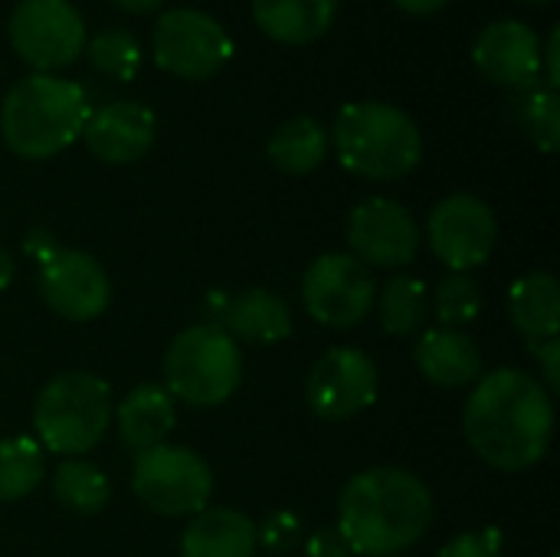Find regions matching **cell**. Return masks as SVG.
Returning a JSON list of instances; mask_svg holds the SVG:
<instances>
[{"instance_id":"22","label":"cell","mask_w":560,"mask_h":557,"mask_svg":"<svg viewBox=\"0 0 560 557\" xmlns=\"http://www.w3.org/2000/svg\"><path fill=\"white\" fill-rule=\"evenodd\" d=\"M512 325L535 345L558 338L560 332V289L551 272H528L509 292Z\"/></svg>"},{"instance_id":"28","label":"cell","mask_w":560,"mask_h":557,"mask_svg":"<svg viewBox=\"0 0 560 557\" xmlns=\"http://www.w3.org/2000/svg\"><path fill=\"white\" fill-rule=\"evenodd\" d=\"M85 53H89L92 69H98L102 76L118 79V82L135 79V72L141 66V46H138L135 33H128L121 26H112V30L95 33L85 43Z\"/></svg>"},{"instance_id":"5","label":"cell","mask_w":560,"mask_h":557,"mask_svg":"<svg viewBox=\"0 0 560 557\" xmlns=\"http://www.w3.org/2000/svg\"><path fill=\"white\" fill-rule=\"evenodd\" d=\"M112 414V391L102 378L89 371H66L39 391L33 427L43 450L59 456H82L108 433Z\"/></svg>"},{"instance_id":"18","label":"cell","mask_w":560,"mask_h":557,"mask_svg":"<svg viewBox=\"0 0 560 557\" xmlns=\"http://www.w3.org/2000/svg\"><path fill=\"white\" fill-rule=\"evenodd\" d=\"M413 361L436 387H466L482 378V355L476 341L456 328L427 332L413 348Z\"/></svg>"},{"instance_id":"10","label":"cell","mask_w":560,"mask_h":557,"mask_svg":"<svg viewBox=\"0 0 560 557\" xmlns=\"http://www.w3.org/2000/svg\"><path fill=\"white\" fill-rule=\"evenodd\" d=\"M230 53V33L203 10L174 7L154 23V62L171 76L207 79L223 69Z\"/></svg>"},{"instance_id":"21","label":"cell","mask_w":560,"mask_h":557,"mask_svg":"<svg viewBox=\"0 0 560 557\" xmlns=\"http://www.w3.org/2000/svg\"><path fill=\"white\" fill-rule=\"evenodd\" d=\"M256 525L236 509H203L184 529L180 557H253Z\"/></svg>"},{"instance_id":"33","label":"cell","mask_w":560,"mask_h":557,"mask_svg":"<svg viewBox=\"0 0 560 557\" xmlns=\"http://www.w3.org/2000/svg\"><path fill=\"white\" fill-rule=\"evenodd\" d=\"M302 557H358L345 538L338 535V529H325V532H315L308 542H305V552Z\"/></svg>"},{"instance_id":"9","label":"cell","mask_w":560,"mask_h":557,"mask_svg":"<svg viewBox=\"0 0 560 557\" xmlns=\"http://www.w3.org/2000/svg\"><path fill=\"white\" fill-rule=\"evenodd\" d=\"M377 299L374 272L358 263L351 253H325L318 256L302 279L305 312L328 328H354L361 325Z\"/></svg>"},{"instance_id":"4","label":"cell","mask_w":560,"mask_h":557,"mask_svg":"<svg viewBox=\"0 0 560 557\" xmlns=\"http://www.w3.org/2000/svg\"><path fill=\"white\" fill-rule=\"evenodd\" d=\"M328 141L341 164L368 181H400L423 158L417 121L387 102H351L335 115Z\"/></svg>"},{"instance_id":"35","label":"cell","mask_w":560,"mask_h":557,"mask_svg":"<svg viewBox=\"0 0 560 557\" xmlns=\"http://www.w3.org/2000/svg\"><path fill=\"white\" fill-rule=\"evenodd\" d=\"M558 46H560V30L555 26L551 30V36H548V56H545V76H548V89H555L558 92L560 85V59H558Z\"/></svg>"},{"instance_id":"7","label":"cell","mask_w":560,"mask_h":557,"mask_svg":"<svg viewBox=\"0 0 560 557\" xmlns=\"http://www.w3.org/2000/svg\"><path fill=\"white\" fill-rule=\"evenodd\" d=\"M131 489L151 512L180 519L207 509L213 496V476L194 450L161 443L148 453H138Z\"/></svg>"},{"instance_id":"29","label":"cell","mask_w":560,"mask_h":557,"mask_svg":"<svg viewBox=\"0 0 560 557\" xmlns=\"http://www.w3.org/2000/svg\"><path fill=\"white\" fill-rule=\"evenodd\" d=\"M482 312L479 282L469 272H450L436 289V315L446 328L469 325Z\"/></svg>"},{"instance_id":"34","label":"cell","mask_w":560,"mask_h":557,"mask_svg":"<svg viewBox=\"0 0 560 557\" xmlns=\"http://www.w3.org/2000/svg\"><path fill=\"white\" fill-rule=\"evenodd\" d=\"M23 250H26L30 256H36V263H46V259L59 250V243L52 240L49 230H30L26 240H23Z\"/></svg>"},{"instance_id":"23","label":"cell","mask_w":560,"mask_h":557,"mask_svg":"<svg viewBox=\"0 0 560 557\" xmlns=\"http://www.w3.org/2000/svg\"><path fill=\"white\" fill-rule=\"evenodd\" d=\"M328 131L322 121H315L312 115H299L282 121L272 138H269V158L279 171L285 174H312L325 154H328Z\"/></svg>"},{"instance_id":"26","label":"cell","mask_w":560,"mask_h":557,"mask_svg":"<svg viewBox=\"0 0 560 557\" xmlns=\"http://www.w3.org/2000/svg\"><path fill=\"white\" fill-rule=\"evenodd\" d=\"M515 121L518 128L541 148V151H558L560 144V102L558 92L548 89L545 82H528L518 89L515 98Z\"/></svg>"},{"instance_id":"30","label":"cell","mask_w":560,"mask_h":557,"mask_svg":"<svg viewBox=\"0 0 560 557\" xmlns=\"http://www.w3.org/2000/svg\"><path fill=\"white\" fill-rule=\"evenodd\" d=\"M269 555H292L302 545V519L292 512H272L262 525H256V548Z\"/></svg>"},{"instance_id":"3","label":"cell","mask_w":560,"mask_h":557,"mask_svg":"<svg viewBox=\"0 0 560 557\" xmlns=\"http://www.w3.org/2000/svg\"><path fill=\"white\" fill-rule=\"evenodd\" d=\"M89 118L85 89L52 72H33L10 85L0 105V131L13 154L43 161L82 138Z\"/></svg>"},{"instance_id":"14","label":"cell","mask_w":560,"mask_h":557,"mask_svg":"<svg viewBox=\"0 0 560 557\" xmlns=\"http://www.w3.org/2000/svg\"><path fill=\"white\" fill-rule=\"evenodd\" d=\"M36 286L43 302L69 322H92L112 302L108 272L82 250H56L46 263H39Z\"/></svg>"},{"instance_id":"1","label":"cell","mask_w":560,"mask_h":557,"mask_svg":"<svg viewBox=\"0 0 560 557\" xmlns=\"http://www.w3.org/2000/svg\"><path fill=\"white\" fill-rule=\"evenodd\" d=\"M463 430L482 463L502 473H522L551 446L555 401L535 374L502 368L486 374L469 394Z\"/></svg>"},{"instance_id":"13","label":"cell","mask_w":560,"mask_h":557,"mask_svg":"<svg viewBox=\"0 0 560 557\" xmlns=\"http://www.w3.org/2000/svg\"><path fill=\"white\" fill-rule=\"evenodd\" d=\"M305 401L322 420H351L377 401V364L358 348H335L308 371Z\"/></svg>"},{"instance_id":"37","label":"cell","mask_w":560,"mask_h":557,"mask_svg":"<svg viewBox=\"0 0 560 557\" xmlns=\"http://www.w3.org/2000/svg\"><path fill=\"white\" fill-rule=\"evenodd\" d=\"M112 3L128 10V13H154V10H161L164 0H112Z\"/></svg>"},{"instance_id":"20","label":"cell","mask_w":560,"mask_h":557,"mask_svg":"<svg viewBox=\"0 0 560 557\" xmlns=\"http://www.w3.org/2000/svg\"><path fill=\"white\" fill-rule=\"evenodd\" d=\"M174 420H177L174 397L167 394V387H158V384L135 387L115 410L118 437L135 453H148L161 446L167 433L174 430Z\"/></svg>"},{"instance_id":"25","label":"cell","mask_w":560,"mask_h":557,"mask_svg":"<svg viewBox=\"0 0 560 557\" xmlns=\"http://www.w3.org/2000/svg\"><path fill=\"white\" fill-rule=\"evenodd\" d=\"M52 492L66 509H72L79 515H95L108 506L112 486L98 466H92L85 460H66L52 476Z\"/></svg>"},{"instance_id":"38","label":"cell","mask_w":560,"mask_h":557,"mask_svg":"<svg viewBox=\"0 0 560 557\" xmlns=\"http://www.w3.org/2000/svg\"><path fill=\"white\" fill-rule=\"evenodd\" d=\"M10 279H13V259H10L7 250H0V289H7Z\"/></svg>"},{"instance_id":"8","label":"cell","mask_w":560,"mask_h":557,"mask_svg":"<svg viewBox=\"0 0 560 557\" xmlns=\"http://www.w3.org/2000/svg\"><path fill=\"white\" fill-rule=\"evenodd\" d=\"M13 53L36 72H52L85 49V20L69 0H20L7 23Z\"/></svg>"},{"instance_id":"36","label":"cell","mask_w":560,"mask_h":557,"mask_svg":"<svg viewBox=\"0 0 560 557\" xmlns=\"http://www.w3.org/2000/svg\"><path fill=\"white\" fill-rule=\"evenodd\" d=\"M404 13H413V16H430L436 10H443L450 0H394Z\"/></svg>"},{"instance_id":"2","label":"cell","mask_w":560,"mask_h":557,"mask_svg":"<svg viewBox=\"0 0 560 557\" xmlns=\"http://www.w3.org/2000/svg\"><path fill=\"white\" fill-rule=\"evenodd\" d=\"M430 522V486L397 466L354 476L338 499V535L358 557L400 555L427 535Z\"/></svg>"},{"instance_id":"6","label":"cell","mask_w":560,"mask_h":557,"mask_svg":"<svg viewBox=\"0 0 560 557\" xmlns=\"http://www.w3.org/2000/svg\"><path fill=\"white\" fill-rule=\"evenodd\" d=\"M167 394L190 407H217L230 401L243 381L240 345L217 325L203 322L180 332L164 355Z\"/></svg>"},{"instance_id":"17","label":"cell","mask_w":560,"mask_h":557,"mask_svg":"<svg viewBox=\"0 0 560 557\" xmlns=\"http://www.w3.org/2000/svg\"><path fill=\"white\" fill-rule=\"evenodd\" d=\"M217 328H223L233 341H256V345H276L292 335V312L285 299L266 292V289H246L230 299L213 315Z\"/></svg>"},{"instance_id":"24","label":"cell","mask_w":560,"mask_h":557,"mask_svg":"<svg viewBox=\"0 0 560 557\" xmlns=\"http://www.w3.org/2000/svg\"><path fill=\"white\" fill-rule=\"evenodd\" d=\"M381 325L387 335H413L423 328L427 312H430V299H427V286L413 276H394L381 295L374 299Z\"/></svg>"},{"instance_id":"19","label":"cell","mask_w":560,"mask_h":557,"mask_svg":"<svg viewBox=\"0 0 560 557\" xmlns=\"http://www.w3.org/2000/svg\"><path fill=\"white\" fill-rule=\"evenodd\" d=\"M338 16V0H253L256 26L285 46L315 43L331 30Z\"/></svg>"},{"instance_id":"27","label":"cell","mask_w":560,"mask_h":557,"mask_svg":"<svg viewBox=\"0 0 560 557\" xmlns=\"http://www.w3.org/2000/svg\"><path fill=\"white\" fill-rule=\"evenodd\" d=\"M46 473L43 446L30 437L0 440V502L26 499Z\"/></svg>"},{"instance_id":"15","label":"cell","mask_w":560,"mask_h":557,"mask_svg":"<svg viewBox=\"0 0 560 557\" xmlns=\"http://www.w3.org/2000/svg\"><path fill=\"white\" fill-rule=\"evenodd\" d=\"M476 69L509 89H522L541 76V39L522 20H492L472 46Z\"/></svg>"},{"instance_id":"40","label":"cell","mask_w":560,"mask_h":557,"mask_svg":"<svg viewBox=\"0 0 560 557\" xmlns=\"http://www.w3.org/2000/svg\"><path fill=\"white\" fill-rule=\"evenodd\" d=\"M555 557H558V555H555Z\"/></svg>"},{"instance_id":"12","label":"cell","mask_w":560,"mask_h":557,"mask_svg":"<svg viewBox=\"0 0 560 557\" xmlns=\"http://www.w3.org/2000/svg\"><path fill=\"white\" fill-rule=\"evenodd\" d=\"M348 246L368 269H400L420 250V227L413 213L390 197H368L351 210Z\"/></svg>"},{"instance_id":"11","label":"cell","mask_w":560,"mask_h":557,"mask_svg":"<svg viewBox=\"0 0 560 557\" xmlns=\"http://www.w3.org/2000/svg\"><path fill=\"white\" fill-rule=\"evenodd\" d=\"M430 250L453 272H469L482 266L499 240V223L492 207L476 194H450L443 197L427 223Z\"/></svg>"},{"instance_id":"16","label":"cell","mask_w":560,"mask_h":557,"mask_svg":"<svg viewBox=\"0 0 560 557\" xmlns=\"http://www.w3.org/2000/svg\"><path fill=\"white\" fill-rule=\"evenodd\" d=\"M158 118L141 102H108L89 112L82 138L89 151L105 164H131L154 144Z\"/></svg>"},{"instance_id":"39","label":"cell","mask_w":560,"mask_h":557,"mask_svg":"<svg viewBox=\"0 0 560 557\" xmlns=\"http://www.w3.org/2000/svg\"><path fill=\"white\" fill-rule=\"evenodd\" d=\"M522 3H548V0H522Z\"/></svg>"},{"instance_id":"32","label":"cell","mask_w":560,"mask_h":557,"mask_svg":"<svg viewBox=\"0 0 560 557\" xmlns=\"http://www.w3.org/2000/svg\"><path fill=\"white\" fill-rule=\"evenodd\" d=\"M528 351L535 355V361H538V364H541V371H545L548 394H555V391L560 387V341L558 338L535 341V345H528Z\"/></svg>"},{"instance_id":"31","label":"cell","mask_w":560,"mask_h":557,"mask_svg":"<svg viewBox=\"0 0 560 557\" xmlns=\"http://www.w3.org/2000/svg\"><path fill=\"white\" fill-rule=\"evenodd\" d=\"M440 557H505L502 555V535L495 529H476L456 535Z\"/></svg>"}]
</instances>
